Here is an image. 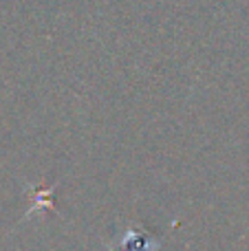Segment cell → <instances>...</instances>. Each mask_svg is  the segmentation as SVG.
<instances>
[{
    "mask_svg": "<svg viewBox=\"0 0 249 251\" xmlns=\"http://www.w3.org/2000/svg\"><path fill=\"white\" fill-rule=\"evenodd\" d=\"M110 251H159V243L148 238L137 227H130L124 234H119L115 245H110Z\"/></svg>",
    "mask_w": 249,
    "mask_h": 251,
    "instance_id": "cell-1",
    "label": "cell"
},
{
    "mask_svg": "<svg viewBox=\"0 0 249 251\" xmlns=\"http://www.w3.org/2000/svg\"><path fill=\"white\" fill-rule=\"evenodd\" d=\"M25 190L31 194V201H33V205L29 207V212L25 214V221L26 218H31L35 212H40L42 207H47V209H53V212L57 214V209H55V205H53V201H51V196H53V190L55 187H49V190H38V187H31V185H25Z\"/></svg>",
    "mask_w": 249,
    "mask_h": 251,
    "instance_id": "cell-2",
    "label": "cell"
}]
</instances>
